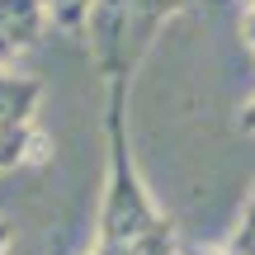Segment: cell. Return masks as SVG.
I'll return each mask as SVG.
<instances>
[{
    "mask_svg": "<svg viewBox=\"0 0 255 255\" xmlns=\"http://www.w3.org/2000/svg\"><path fill=\"white\" fill-rule=\"evenodd\" d=\"M47 28L43 0H0V43L9 52H24L28 43H38Z\"/></svg>",
    "mask_w": 255,
    "mask_h": 255,
    "instance_id": "obj_1",
    "label": "cell"
},
{
    "mask_svg": "<svg viewBox=\"0 0 255 255\" xmlns=\"http://www.w3.org/2000/svg\"><path fill=\"white\" fill-rule=\"evenodd\" d=\"M38 156V132L28 123H0V175Z\"/></svg>",
    "mask_w": 255,
    "mask_h": 255,
    "instance_id": "obj_2",
    "label": "cell"
},
{
    "mask_svg": "<svg viewBox=\"0 0 255 255\" xmlns=\"http://www.w3.org/2000/svg\"><path fill=\"white\" fill-rule=\"evenodd\" d=\"M47 24H57L62 33H85L95 14V0H43Z\"/></svg>",
    "mask_w": 255,
    "mask_h": 255,
    "instance_id": "obj_3",
    "label": "cell"
},
{
    "mask_svg": "<svg viewBox=\"0 0 255 255\" xmlns=\"http://www.w3.org/2000/svg\"><path fill=\"white\" fill-rule=\"evenodd\" d=\"M189 5V0H128V9H132V28L137 33H151L161 19H170V14H180V9Z\"/></svg>",
    "mask_w": 255,
    "mask_h": 255,
    "instance_id": "obj_4",
    "label": "cell"
},
{
    "mask_svg": "<svg viewBox=\"0 0 255 255\" xmlns=\"http://www.w3.org/2000/svg\"><path fill=\"white\" fill-rule=\"evenodd\" d=\"M241 33H246V43L255 47V0H246V14H241Z\"/></svg>",
    "mask_w": 255,
    "mask_h": 255,
    "instance_id": "obj_5",
    "label": "cell"
},
{
    "mask_svg": "<svg viewBox=\"0 0 255 255\" xmlns=\"http://www.w3.org/2000/svg\"><path fill=\"white\" fill-rule=\"evenodd\" d=\"M180 255H237L227 246H180Z\"/></svg>",
    "mask_w": 255,
    "mask_h": 255,
    "instance_id": "obj_6",
    "label": "cell"
},
{
    "mask_svg": "<svg viewBox=\"0 0 255 255\" xmlns=\"http://www.w3.org/2000/svg\"><path fill=\"white\" fill-rule=\"evenodd\" d=\"M241 132H255V95L246 100V109H241Z\"/></svg>",
    "mask_w": 255,
    "mask_h": 255,
    "instance_id": "obj_7",
    "label": "cell"
},
{
    "mask_svg": "<svg viewBox=\"0 0 255 255\" xmlns=\"http://www.w3.org/2000/svg\"><path fill=\"white\" fill-rule=\"evenodd\" d=\"M5 241H9V222H0V251H5Z\"/></svg>",
    "mask_w": 255,
    "mask_h": 255,
    "instance_id": "obj_8",
    "label": "cell"
}]
</instances>
